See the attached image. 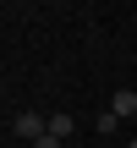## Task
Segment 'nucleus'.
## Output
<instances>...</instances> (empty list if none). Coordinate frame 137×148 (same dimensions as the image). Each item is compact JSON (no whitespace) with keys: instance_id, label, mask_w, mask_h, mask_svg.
I'll use <instances>...</instances> for the list:
<instances>
[{"instance_id":"nucleus-5","label":"nucleus","mask_w":137,"mask_h":148,"mask_svg":"<svg viewBox=\"0 0 137 148\" xmlns=\"http://www.w3.org/2000/svg\"><path fill=\"white\" fill-rule=\"evenodd\" d=\"M33 148H66V143H60V137H49V132H44V137H38V143H33Z\"/></svg>"},{"instance_id":"nucleus-6","label":"nucleus","mask_w":137,"mask_h":148,"mask_svg":"<svg viewBox=\"0 0 137 148\" xmlns=\"http://www.w3.org/2000/svg\"><path fill=\"white\" fill-rule=\"evenodd\" d=\"M132 148H137V137H132Z\"/></svg>"},{"instance_id":"nucleus-2","label":"nucleus","mask_w":137,"mask_h":148,"mask_svg":"<svg viewBox=\"0 0 137 148\" xmlns=\"http://www.w3.org/2000/svg\"><path fill=\"white\" fill-rule=\"evenodd\" d=\"M71 132H77V121H71L66 110H60V115H49V137H60V143H66Z\"/></svg>"},{"instance_id":"nucleus-4","label":"nucleus","mask_w":137,"mask_h":148,"mask_svg":"<svg viewBox=\"0 0 137 148\" xmlns=\"http://www.w3.org/2000/svg\"><path fill=\"white\" fill-rule=\"evenodd\" d=\"M115 126H121V115H115V110H104V115H99V121H93V132H99V137H110V132H115Z\"/></svg>"},{"instance_id":"nucleus-3","label":"nucleus","mask_w":137,"mask_h":148,"mask_svg":"<svg viewBox=\"0 0 137 148\" xmlns=\"http://www.w3.org/2000/svg\"><path fill=\"white\" fill-rule=\"evenodd\" d=\"M110 110H115V115L126 121V115H132V110H137V93H132V88H121V93L110 99Z\"/></svg>"},{"instance_id":"nucleus-1","label":"nucleus","mask_w":137,"mask_h":148,"mask_svg":"<svg viewBox=\"0 0 137 148\" xmlns=\"http://www.w3.org/2000/svg\"><path fill=\"white\" fill-rule=\"evenodd\" d=\"M11 126H16V137H27V143H38V137H44V132H49V121H44V115H38V110H22V115H16V121H11Z\"/></svg>"}]
</instances>
